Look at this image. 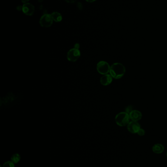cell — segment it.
<instances>
[{
	"mask_svg": "<svg viewBox=\"0 0 167 167\" xmlns=\"http://www.w3.org/2000/svg\"><path fill=\"white\" fill-rule=\"evenodd\" d=\"M20 160V156L18 153L13 154L11 157V161L14 164H16Z\"/></svg>",
	"mask_w": 167,
	"mask_h": 167,
	"instance_id": "cell-12",
	"label": "cell"
},
{
	"mask_svg": "<svg viewBox=\"0 0 167 167\" xmlns=\"http://www.w3.org/2000/svg\"><path fill=\"white\" fill-rule=\"evenodd\" d=\"M130 116L126 112H121L115 117V122L120 126H126L130 122Z\"/></svg>",
	"mask_w": 167,
	"mask_h": 167,
	"instance_id": "cell-2",
	"label": "cell"
},
{
	"mask_svg": "<svg viewBox=\"0 0 167 167\" xmlns=\"http://www.w3.org/2000/svg\"><path fill=\"white\" fill-rule=\"evenodd\" d=\"M137 134H138V135H139V136H144L145 134V131L144 130V129H140L138 131V132L137 133Z\"/></svg>",
	"mask_w": 167,
	"mask_h": 167,
	"instance_id": "cell-14",
	"label": "cell"
},
{
	"mask_svg": "<svg viewBox=\"0 0 167 167\" xmlns=\"http://www.w3.org/2000/svg\"><path fill=\"white\" fill-rule=\"evenodd\" d=\"M86 1L89 3H92V2L95 1L96 0H86Z\"/></svg>",
	"mask_w": 167,
	"mask_h": 167,
	"instance_id": "cell-19",
	"label": "cell"
},
{
	"mask_svg": "<svg viewBox=\"0 0 167 167\" xmlns=\"http://www.w3.org/2000/svg\"><path fill=\"white\" fill-rule=\"evenodd\" d=\"M129 116L131 120L133 121H138L140 120L142 117V114L138 110H132L129 113Z\"/></svg>",
	"mask_w": 167,
	"mask_h": 167,
	"instance_id": "cell-8",
	"label": "cell"
},
{
	"mask_svg": "<svg viewBox=\"0 0 167 167\" xmlns=\"http://www.w3.org/2000/svg\"><path fill=\"white\" fill-rule=\"evenodd\" d=\"M81 53L78 48H72L67 53V59L71 62H75L79 58Z\"/></svg>",
	"mask_w": 167,
	"mask_h": 167,
	"instance_id": "cell-5",
	"label": "cell"
},
{
	"mask_svg": "<svg viewBox=\"0 0 167 167\" xmlns=\"http://www.w3.org/2000/svg\"><path fill=\"white\" fill-rule=\"evenodd\" d=\"M76 0H65V1H67L68 3H74L76 1Z\"/></svg>",
	"mask_w": 167,
	"mask_h": 167,
	"instance_id": "cell-15",
	"label": "cell"
},
{
	"mask_svg": "<svg viewBox=\"0 0 167 167\" xmlns=\"http://www.w3.org/2000/svg\"><path fill=\"white\" fill-rule=\"evenodd\" d=\"M21 1H22V3L24 4H26L28 3V1H29V0H21Z\"/></svg>",
	"mask_w": 167,
	"mask_h": 167,
	"instance_id": "cell-18",
	"label": "cell"
},
{
	"mask_svg": "<svg viewBox=\"0 0 167 167\" xmlns=\"http://www.w3.org/2000/svg\"><path fill=\"white\" fill-rule=\"evenodd\" d=\"M77 6H78V8H79V9L80 10L82 9V4H81V3H78V5H77Z\"/></svg>",
	"mask_w": 167,
	"mask_h": 167,
	"instance_id": "cell-16",
	"label": "cell"
},
{
	"mask_svg": "<svg viewBox=\"0 0 167 167\" xmlns=\"http://www.w3.org/2000/svg\"><path fill=\"white\" fill-rule=\"evenodd\" d=\"M110 67L108 63L106 61H100L97 65V70L100 74L105 75L110 71Z\"/></svg>",
	"mask_w": 167,
	"mask_h": 167,
	"instance_id": "cell-3",
	"label": "cell"
},
{
	"mask_svg": "<svg viewBox=\"0 0 167 167\" xmlns=\"http://www.w3.org/2000/svg\"><path fill=\"white\" fill-rule=\"evenodd\" d=\"M35 11L34 5L30 3L24 4L22 6V11L25 14L28 16H32Z\"/></svg>",
	"mask_w": 167,
	"mask_h": 167,
	"instance_id": "cell-6",
	"label": "cell"
},
{
	"mask_svg": "<svg viewBox=\"0 0 167 167\" xmlns=\"http://www.w3.org/2000/svg\"><path fill=\"white\" fill-rule=\"evenodd\" d=\"M153 152L156 154H160L164 151V147L161 144H156L153 146L152 148Z\"/></svg>",
	"mask_w": 167,
	"mask_h": 167,
	"instance_id": "cell-10",
	"label": "cell"
},
{
	"mask_svg": "<svg viewBox=\"0 0 167 167\" xmlns=\"http://www.w3.org/2000/svg\"><path fill=\"white\" fill-rule=\"evenodd\" d=\"M2 167H14V164L12 161H7L3 165Z\"/></svg>",
	"mask_w": 167,
	"mask_h": 167,
	"instance_id": "cell-13",
	"label": "cell"
},
{
	"mask_svg": "<svg viewBox=\"0 0 167 167\" xmlns=\"http://www.w3.org/2000/svg\"><path fill=\"white\" fill-rule=\"evenodd\" d=\"M166 156H167V153H166Z\"/></svg>",
	"mask_w": 167,
	"mask_h": 167,
	"instance_id": "cell-21",
	"label": "cell"
},
{
	"mask_svg": "<svg viewBox=\"0 0 167 167\" xmlns=\"http://www.w3.org/2000/svg\"><path fill=\"white\" fill-rule=\"evenodd\" d=\"M110 74L113 78L119 79L122 78L126 72V68L120 63H114L110 67Z\"/></svg>",
	"mask_w": 167,
	"mask_h": 167,
	"instance_id": "cell-1",
	"label": "cell"
},
{
	"mask_svg": "<svg viewBox=\"0 0 167 167\" xmlns=\"http://www.w3.org/2000/svg\"><path fill=\"white\" fill-rule=\"evenodd\" d=\"M51 16L53 20L56 22H59L61 21L62 17L60 13L58 12H54L51 14Z\"/></svg>",
	"mask_w": 167,
	"mask_h": 167,
	"instance_id": "cell-11",
	"label": "cell"
},
{
	"mask_svg": "<svg viewBox=\"0 0 167 167\" xmlns=\"http://www.w3.org/2000/svg\"><path fill=\"white\" fill-rule=\"evenodd\" d=\"M16 9H18V10H22V6H17V8H16Z\"/></svg>",
	"mask_w": 167,
	"mask_h": 167,
	"instance_id": "cell-17",
	"label": "cell"
},
{
	"mask_svg": "<svg viewBox=\"0 0 167 167\" xmlns=\"http://www.w3.org/2000/svg\"><path fill=\"white\" fill-rule=\"evenodd\" d=\"M53 19L51 14H45L43 15L40 19V25L44 28H49L53 24Z\"/></svg>",
	"mask_w": 167,
	"mask_h": 167,
	"instance_id": "cell-4",
	"label": "cell"
},
{
	"mask_svg": "<svg viewBox=\"0 0 167 167\" xmlns=\"http://www.w3.org/2000/svg\"><path fill=\"white\" fill-rule=\"evenodd\" d=\"M112 78L110 74H106L103 76L100 79V82L103 86H107L110 85L112 82Z\"/></svg>",
	"mask_w": 167,
	"mask_h": 167,
	"instance_id": "cell-9",
	"label": "cell"
},
{
	"mask_svg": "<svg viewBox=\"0 0 167 167\" xmlns=\"http://www.w3.org/2000/svg\"><path fill=\"white\" fill-rule=\"evenodd\" d=\"M127 129L129 132L132 134H137L141 129L140 125L137 121H131L127 125Z\"/></svg>",
	"mask_w": 167,
	"mask_h": 167,
	"instance_id": "cell-7",
	"label": "cell"
},
{
	"mask_svg": "<svg viewBox=\"0 0 167 167\" xmlns=\"http://www.w3.org/2000/svg\"><path fill=\"white\" fill-rule=\"evenodd\" d=\"M0 167H1V166H0Z\"/></svg>",
	"mask_w": 167,
	"mask_h": 167,
	"instance_id": "cell-22",
	"label": "cell"
},
{
	"mask_svg": "<svg viewBox=\"0 0 167 167\" xmlns=\"http://www.w3.org/2000/svg\"><path fill=\"white\" fill-rule=\"evenodd\" d=\"M38 1L41 2V1H43V0H38Z\"/></svg>",
	"mask_w": 167,
	"mask_h": 167,
	"instance_id": "cell-20",
	"label": "cell"
}]
</instances>
